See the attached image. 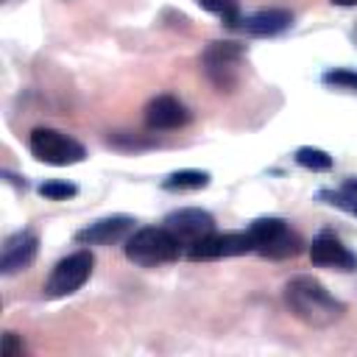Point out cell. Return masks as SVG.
Segmentation results:
<instances>
[{
  "label": "cell",
  "mask_w": 357,
  "mask_h": 357,
  "mask_svg": "<svg viewBox=\"0 0 357 357\" xmlns=\"http://www.w3.org/2000/svg\"><path fill=\"white\" fill-rule=\"evenodd\" d=\"M251 251H254V240L248 231H212L201 243H195L187 251V257L192 262H206V259L240 257V254H251Z\"/></svg>",
  "instance_id": "cell-7"
},
{
  "label": "cell",
  "mask_w": 357,
  "mask_h": 357,
  "mask_svg": "<svg viewBox=\"0 0 357 357\" xmlns=\"http://www.w3.org/2000/svg\"><path fill=\"white\" fill-rule=\"evenodd\" d=\"M123 251H126V259H131L134 265L153 268V265L178 259L181 245L167 226H142L128 234Z\"/></svg>",
  "instance_id": "cell-2"
},
{
  "label": "cell",
  "mask_w": 357,
  "mask_h": 357,
  "mask_svg": "<svg viewBox=\"0 0 357 357\" xmlns=\"http://www.w3.org/2000/svg\"><path fill=\"white\" fill-rule=\"evenodd\" d=\"M28 148L39 162L56 165V167L78 165V162L86 159L84 145L78 139H73L70 134L56 131V128H33L31 137H28Z\"/></svg>",
  "instance_id": "cell-5"
},
{
  "label": "cell",
  "mask_w": 357,
  "mask_h": 357,
  "mask_svg": "<svg viewBox=\"0 0 357 357\" xmlns=\"http://www.w3.org/2000/svg\"><path fill=\"white\" fill-rule=\"evenodd\" d=\"M190 120L187 106L173 98V95H156L148 106H145V126L151 131H170V128H181Z\"/></svg>",
  "instance_id": "cell-12"
},
{
  "label": "cell",
  "mask_w": 357,
  "mask_h": 357,
  "mask_svg": "<svg viewBox=\"0 0 357 357\" xmlns=\"http://www.w3.org/2000/svg\"><path fill=\"white\" fill-rule=\"evenodd\" d=\"M134 218L131 215H112V218H100L95 223H89L86 229L75 231V243L81 245H112L120 240H128V234L134 231Z\"/></svg>",
  "instance_id": "cell-10"
},
{
  "label": "cell",
  "mask_w": 357,
  "mask_h": 357,
  "mask_svg": "<svg viewBox=\"0 0 357 357\" xmlns=\"http://www.w3.org/2000/svg\"><path fill=\"white\" fill-rule=\"evenodd\" d=\"M284 304L301 324H307L312 329L335 326L346 312V304L340 298H335L312 276H293L284 284Z\"/></svg>",
  "instance_id": "cell-1"
},
{
  "label": "cell",
  "mask_w": 357,
  "mask_h": 357,
  "mask_svg": "<svg viewBox=\"0 0 357 357\" xmlns=\"http://www.w3.org/2000/svg\"><path fill=\"white\" fill-rule=\"evenodd\" d=\"M165 226L173 231V237L178 240L181 248H192L195 243H201L206 234L215 231V218L206 212V209H198V206H184V209H176L165 218Z\"/></svg>",
  "instance_id": "cell-8"
},
{
  "label": "cell",
  "mask_w": 357,
  "mask_h": 357,
  "mask_svg": "<svg viewBox=\"0 0 357 357\" xmlns=\"http://www.w3.org/2000/svg\"><path fill=\"white\" fill-rule=\"evenodd\" d=\"M296 162L312 173H324V170H332V156L321 148H312V145H304L296 151Z\"/></svg>",
  "instance_id": "cell-15"
},
{
  "label": "cell",
  "mask_w": 357,
  "mask_h": 357,
  "mask_svg": "<svg viewBox=\"0 0 357 357\" xmlns=\"http://www.w3.org/2000/svg\"><path fill=\"white\" fill-rule=\"evenodd\" d=\"M75 192H78V187L70 184V181H45V184H39V195L47 198V201H67Z\"/></svg>",
  "instance_id": "cell-18"
},
{
  "label": "cell",
  "mask_w": 357,
  "mask_h": 357,
  "mask_svg": "<svg viewBox=\"0 0 357 357\" xmlns=\"http://www.w3.org/2000/svg\"><path fill=\"white\" fill-rule=\"evenodd\" d=\"M332 6H343V8H349V6H357V0H329Z\"/></svg>",
  "instance_id": "cell-20"
},
{
  "label": "cell",
  "mask_w": 357,
  "mask_h": 357,
  "mask_svg": "<svg viewBox=\"0 0 357 357\" xmlns=\"http://www.w3.org/2000/svg\"><path fill=\"white\" fill-rule=\"evenodd\" d=\"M209 184V173L206 170H176L170 173L162 187L170 190V192H181V190H201Z\"/></svg>",
  "instance_id": "cell-14"
},
{
  "label": "cell",
  "mask_w": 357,
  "mask_h": 357,
  "mask_svg": "<svg viewBox=\"0 0 357 357\" xmlns=\"http://www.w3.org/2000/svg\"><path fill=\"white\" fill-rule=\"evenodd\" d=\"M254 251L268 259H290L304 251V240L282 218H257L248 226Z\"/></svg>",
  "instance_id": "cell-3"
},
{
  "label": "cell",
  "mask_w": 357,
  "mask_h": 357,
  "mask_svg": "<svg viewBox=\"0 0 357 357\" xmlns=\"http://www.w3.org/2000/svg\"><path fill=\"white\" fill-rule=\"evenodd\" d=\"M39 251V237L31 231V229H22V231H14L11 237H6L3 243V251H0V271L6 276L17 273V271H25L33 257Z\"/></svg>",
  "instance_id": "cell-11"
},
{
  "label": "cell",
  "mask_w": 357,
  "mask_h": 357,
  "mask_svg": "<svg viewBox=\"0 0 357 357\" xmlns=\"http://www.w3.org/2000/svg\"><path fill=\"white\" fill-rule=\"evenodd\" d=\"M310 259L321 268H337V271H357V254H351L335 231H318L310 243Z\"/></svg>",
  "instance_id": "cell-9"
},
{
  "label": "cell",
  "mask_w": 357,
  "mask_h": 357,
  "mask_svg": "<svg viewBox=\"0 0 357 357\" xmlns=\"http://www.w3.org/2000/svg\"><path fill=\"white\" fill-rule=\"evenodd\" d=\"M245 59V47L240 42H209L204 56H201V67L204 75L220 89V92H231L237 86L240 78V67Z\"/></svg>",
  "instance_id": "cell-4"
},
{
  "label": "cell",
  "mask_w": 357,
  "mask_h": 357,
  "mask_svg": "<svg viewBox=\"0 0 357 357\" xmlns=\"http://www.w3.org/2000/svg\"><path fill=\"white\" fill-rule=\"evenodd\" d=\"M17 354H22V343L17 340L14 332H6L3 335V357H17Z\"/></svg>",
  "instance_id": "cell-19"
},
{
  "label": "cell",
  "mask_w": 357,
  "mask_h": 357,
  "mask_svg": "<svg viewBox=\"0 0 357 357\" xmlns=\"http://www.w3.org/2000/svg\"><path fill=\"white\" fill-rule=\"evenodd\" d=\"M293 25V14L287 8H259L248 17H240L237 28L248 36H279Z\"/></svg>",
  "instance_id": "cell-13"
},
{
  "label": "cell",
  "mask_w": 357,
  "mask_h": 357,
  "mask_svg": "<svg viewBox=\"0 0 357 357\" xmlns=\"http://www.w3.org/2000/svg\"><path fill=\"white\" fill-rule=\"evenodd\" d=\"M92 265H95V257L89 251H75V254H67L64 259L56 262V268L50 271L47 282H45V296L47 298H64L70 293H75L92 273Z\"/></svg>",
  "instance_id": "cell-6"
},
{
  "label": "cell",
  "mask_w": 357,
  "mask_h": 357,
  "mask_svg": "<svg viewBox=\"0 0 357 357\" xmlns=\"http://www.w3.org/2000/svg\"><path fill=\"white\" fill-rule=\"evenodd\" d=\"M198 3H201V8L218 14L223 20V25L237 28V22H240V0H198Z\"/></svg>",
  "instance_id": "cell-16"
},
{
  "label": "cell",
  "mask_w": 357,
  "mask_h": 357,
  "mask_svg": "<svg viewBox=\"0 0 357 357\" xmlns=\"http://www.w3.org/2000/svg\"><path fill=\"white\" fill-rule=\"evenodd\" d=\"M321 81L326 86H337V89H351L357 92V73L354 70H346V67H335V70H326L321 75Z\"/></svg>",
  "instance_id": "cell-17"
}]
</instances>
